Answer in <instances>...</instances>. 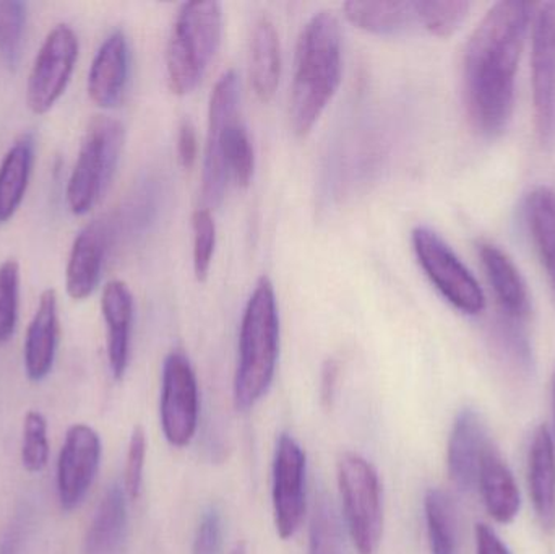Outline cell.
<instances>
[{"instance_id":"obj_28","label":"cell","mask_w":555,"mask_h":554,"mask_svg":"<svg viewBox=\"0 0 555 554\" xmlns=\"http://www.w3.org/2000/svg\"><path fill=\"white\" fill-rule=\"evenodd\" d=\"M28 5L20 0H0V61L16 72L22 61Z\"/></svg>"},{"instance_id":"obj_30","label":"cell","mask_w":555,"mask_h":554,"mask_svg":"<svg viewBox=\"0 0 555 554\" xmlns=\"http://www.w3.org/2000/svg\"><path fill=\"white\" fill-rule=\"evenodd\" d=\"M309 554H345L341 527L332 501L320 497L313 507L309 530Z\"/></svg>"},{"instance_id":"obj_20","label":"cell","mask_w":555,"mask_h":554,"mask_svg":"<svg viewBox=\"0 0 555 554\" xmlns=\"http://www.w3.org/2000/svg\"><path fill=\"white\" fill-rule=\"evenodd\" d=\"M479 256L505 318L524 321L530 314V293L514 260L489 243L479 244Z\"/></svg>"},{"instance_id":"obj_37","label":"cell","mask_w":555,"mask_h":554,"mask_svg":"<svg viewBox=\"0 0 555 554\" xmlns=\"http://www.w3.org/2000/svg\"><path fill=\"white\" fill-rule=\"evenodd\" d=\"M28 511H16L13 519L0 536V554H23L26 536H28Z\"/></svg>"},{"instance_id":"obj_39","label":"cell","mask_w":555,"mask_h":554,"mask_svg":"<svg viewBox=\"0 0 555 554\" xmlns=\"http://www.w3.org/2000/svg\"><path fill=\"white\" fill-rule=\"evenodd\" d=\"M339 364L336 360H326L320 374V399L326 409L332 407L335 400L336 387H338Z\"/></svg>"},{"instance_id":"obj_27","label":"cell","mask_w":555,"mask_h":554,"mask_svg":"<svg viewBox=\"0 0 555 554\" xmlns=\"http://www.w3.org/2000/svg\"><path fill=\"white\" fill-rule=\"evenodd\" d=\"M424 513L430 553L459 554V519L452 498L446 491L433 488L424 498Z\"/></svg>"},{"instance_id":"obj_9","label":"cell","mask_w":555,"mask_h":554,"mask_svg":"<svg viewBox=\"0 0 555 554\" xmlns=\"http://www.w3.org/2000/svg\"><path fill=\"white\" fill-rule=\"evenodd\" d=\"M80 52L77 33L67 23H59L46 36L36 54L26 83V106L36 116H44L64 96Z\"/></svg>"},{"instance_id":"obj_32","label":"cell","mask_w":555,"mask_h":554,"mask_svg":"<svg viewBox=\"0 0 555 554\" xmlns=\"http://www.w3.org/2000/svg\"><path fill=\"white\" fill-rule=\"evenodd\" d=\"M20 309V263L7 259L0 263V344L15 335Z\"/></svg>"},{"instance_id":"obj_13","label":"cell","mask_w":555,"mask_h":554,"mask_svg":"<svg viewBox=\"0 0 555 554\" xmlns=\"http://www.w3.org/2000/svg\"><path fill=\"white\" fill-rule=\"evenodd\" d=\"M534 123L544 146L555 142V2L540 7L533 26Z\"/></svg>"},{"instance_id":"obj_19","label":"cell","mask_w":555,"mask_h":554,"mask_svg":"<svg viewBox=\"0 0 555 554\" xmlns=\"http://www.w3.org/2000/svg\"><path fill=\"white\" fill-rule=\"evenodd\" d=\"M478 487L489 516L499 524L514 523L520 513V490L507 462L491 442L482 455Z\"/></svg>"},{"instance_id":"obj_10","label":"cell","mask_w":555,"mask_h":554,"mask_svg":"<svg viewBox=\"0 0 555 554\" xmlns=\"http://www.w3.org/2000/svg\"><path fill=\"white\" fill-rule=\"evenodd\" d=\"M201 397L197 376L182 351H172L163 364L159 420L169 445L185 448L197 433Z\"/></svg>"},{"instance_id":"obj_38","label":"cell","mask_w":555,"mask_h":554,"mask_svg":"<svg viewBox=\"0 0 555 554\" xmlns=\"http://www.w3.org/2000/svg\"><path fill=\"white\" fill-rule=\"evenodd\" d=\"M178 158L182 168L191 169L198 158V139L194 123L184 117L178 130Z\"/></svg>"},{"instance_id":"obj_5","label":"cell","mask_w":555,"mask_h":554,"mask_svg":"<svg viewBox=\"0 0 555 554\" xmlns=\"http://www.w3.org/2000/svg\"><path fill=\"white\" fill-rule=\"evenodd\" d=\"M221 36V3L214 0L182 3L166 48V77L172 93L184 96L195 90L220 48Z\"/></svg>"},{"instance_id":"obj_11","label":"cell","mask_w":555,"mask_h":554,"mask_svg":"<svg viewBox=\"0 0 555 554\" xmlns=\"http://www.w3.org/2000/svg\"><path fill=\"white\" fill-rule=\"evenodd\" d=\"M103 446L91 426H70L57 459V497L65 513L77 510L100 471Z\"/></svg>"},{"instance_id":"obj_7","label":"cell","mask_w":555,"mask_h":554,"mask_svg":"<svg viewBox=\"0 0 555 554\" xmlns=\"http://www.w3.org/2000/svg\"><path fill=\"white\" fill-rule=\"evenodd\" d=\"M343 513L358 554H375L384 536V503L377 472L358 454L338 462Z\"/></svg>"},{"instance_id":"obj_12","label":"cell","mask_w":555,"mask_h":554,"mask_svg":"<svg viewBox=\"0 0 555 554\" xmlns=\"http://www.w3.org/2000/svg\"><path fill=\"white\" fill-rule=\"evenodd\" d=\"M273 514L280 539L294 537L306 514V454L289 435L278 438L273 461Z\"/></svg>"},{"instance_id":"obj_16","label":"cell","mask_w":555,"mask_h":554,"mask_svg":"<svg viewBox=\"0 0 555 554\" xmlns=\"http://www.w3.org/2000/svg\"><path fill=\"white\" fill-rule=\"evenodd\" d=\"M61 338L59 298L55 289L48 288L39 296L38 308L26 331L23 345L25 373L33 383H41L51 374Z\"/></svg>"},{"instance_id":"obj_33","label":"cell","mask_w":555,"mask_h":554,"mask_svg":"<svg viewBox=\"0 0 555 554\" xmlns=\"http://www.w3.org/2000/svg\"><path fill=\"white\" fill-rule=\"evenodd\" d=\"M194 231V273L198 282H205L210 275L217 249V223L210 208H197L192 215Z\"/></svg>"},{"instance_id":"obj_34","label":"cell","mask_w":555,"mask_h":554,"mask_svg":"<svg viewBox=\"0 0 555 554\" xmlns=\"http://www.w3.org/2000/svg\"><path fill=\"white\" fill-rule=\"evenodd\" d=\"M146 461V435L142 426H135L127 448L124 468V491L129 500H139L143 487V471Z\"/></svg>"},{"instance_id":"obj_17","label":"cell","mask_w":555,"mask_h":554,"mask_svg":"<svg viewBox=\"0 0 555 554\" xmlns=\"http://www.w3.org/2000/svg\"><path fill=\"white\" fill-rule=\"evenodd\" d=\"M488 445L478 413L472 409L462 410L453 423L447 449L450 478L460 491L468 493L478 487L479 468Z\"/></svg>"},{"instance_id":"obj_8","label":"cell","mask_w":555,"mask_h":554,"mask_svg":"<svg viewBox=\"0 0 555 554\" xmlns=\"http://www.w3.org/2000/svg\"><path fill=\"white\" fill-rule=\"evenodd\" d=\"M411 243L421 269L453 308L468 315L485 311L481 285L439 233L427 227L414 228Z\"/></svg>"},{"instance_id":"obj_40","label":"cell","mask_w":555,"mask_h":554,"mask_svg":"<svg viewBox=\"0 0 555 554\" xmlns=\"http://www.w3.org/2000/svg\"><path fill=\"white\" fill-rule=\"evenodd\" d=\"M476 554H511V552L491 527L478 524L476 526Z\"/></svg>"},{"instance_id":"obj_41","label":"cell","mask_w":555,"mask_h":554,"mask_svg":"<svg viewBox=\"0 0 555 554\" xmlns=\"http://www.w3.org/2000/svg\"><path fill=\"white\" fill-rule=\"evenodd\" d=\"M230 554H247L246 543H237V545L234 546L233 552Z\"/></svg>"},{"instance_id":"obj_6","label":"cell","mask_w":555,"mask_h":554,"mask_svg":"<svg viewBox=\"0 0 555 554\" xmlns=\"http://www.w3.org/2000/svg\"><path fill=\"white\" fill-rule=\"evenodd\" d=\"M124 143L126 129L120 120L94 116L88 123L65 191L68 210L75 217L90 214L109 188L122 156Z\"/></svg>"},{"instance_id":"obj_3","label":"cell","mask_w":555,"mask_h":554,"mask_svg":"<svg viewBox=\"0 0 555 554\" xmlns=\"http://www.w3.org/2000/svg\"><path fill=\"white\" fill-rule=\"evenodd\" d=\"M240 77L228 70L211 90L208 107L202 195L207 208L223 201L228 184L249 188L256 169V153L246 126L240 119Z\"/></svg>"},{"instance_id":"obj_29","label":"cell","mask_w":555,"mask_h":554,"mask_svg":"<svg viewBox=\"0 0 555 554\" xmlns=\"http://www.w3.org/2000/svg\"><path fill=\"white\" fill-rule=\"evenodd\" d=\"M472 3L465 0H424L416 2L417 23L437 38L455 35L468 16Z\"/></svg>"},{"instance_id":"obj_35","label":"cell","mask_w":555,"mask_h":554,"mask_svg":"<svg viewBox=\"0 0 555 554\" xmlns=\"http://www.w3.org/2000/svg\"><path fill=\"white\" fill-rule=\"evenodd\" d=\"M518 324L520 322L507 318L501 322L498 334L499 345L512 366L517 368L521 373H530L533 370V355H531L527 335L518 327Z\"/></svg>"},{"instance_id":"obj_1","label":"cell","mask_w":555,"mask_h":554,"mask_svg":"<svg viewBox=\"0 0 555 554\" xmlns=\"http://www.w3.org/2000/svg\"><path fill=\"white\" fill-rule=\"evenodd\" d=\"M531 10V3L518 0L495 3L466 44L463 94L469 120L481 136H501L511 124Z\"/></svg>"},{"instance_id":"obj_15","label":"cell","mask_w":555,"mask_h":554,"mask_svg":"<svg viewBox=\"0 0 555 554\" xmlns=\"http://www.w3.org/2000/svg\"><path fill=\"white\" fill-rule=\"evenodd\" d=\"M130 75V48L126 33H111L94 54L88 72V96L96 106L113 109L126 96Z\"/></svg>"},{"instance_id":"obj_18","label":"cell","mask_w":555,"mask_h":554,"mask_svg":"<svg viewBox=\"0 0 555 554\" xmlns=\"http://www.w3.org/2000/svg\"><path fill=\"white\" fill-rule=\"evenodd\" d=\"M133 311L129 286L120 280L106 283L101 296V312L106 324L107 363L116 381H122L129 368Z\"/></svg>"},{"instance_id":"obj_21","label":"cell","mask_w":555,"mask_h":554,"mask_svg":"<svg viewBox=\"0 0 555 554\" xmlns=\"http://www.w3.org/2000/svg\"><path fill=\"white\" fill-rule=\"evenodd\" d=\"M528 485L534 513L547 532L555 530V448L547 426L534 431L528 454Z\"/></svg>"},{"instance_id":"obj_31","label":"cell","mask_w":555,"mask_h":554,"mask_svg":"<svg viewBox=\"0 0 555 554\" xmlns=\"http://www.w3.org/2000/svg\"><path fill=\"white\" fill-rule=\"evenodd\" d=\"M48 420L38 410L26 413L23 420L22 464L29 474H39L49 462Z\"/></svg>"},{"instance_id":"obj_2","label":"cell","mask_w":555,"mask_h":554,"mask_svg":"<svg viewBox=\"0 0 555 554\" xmlns=\"http://www.w3.org/2000/svg\"><path fill=\"white\" fill-rule=\"evenodd\" d=\"M343 74L341 26L332 12H319L297 39L291 85L289 120L297 137L309 136L338 91Z\"/></svg>"},{"instance_id":"obj_4","label":"cell","mask_w":555,"mask_h":554,"mask_svg":"<svg viewBox=\"0 0 555 554\" xmlns=\"http://www.w3.org/2000/svg\"><path fill=\"white\" fill-rule=\"evenodd\" d=\"M280 357V314L270 279L254 286L244 309L240 331V360L234 376L237 410L253 409L272 386Z\"/></svg>"},{"instance_id":"obj_36","label":"cell","mask_w":555,"mask_h":554,"mask_svg":"<svg viewBox=\"0 0 555 554\" xmlns=\"http://www.w3.org/2000/svg\"><path fill=\"white\" fill-rule=\"evenodd\" d=\"M223 546V516L218 507L205 511L195 533L192 554H220Z\"/></svg>"},{"instance_id":"obj_24","label":"cell","mask_w":555,"mask_h":554,"mask_svg":"<svg viewBox=\"0 0 555 554\" xmlns=\"http://www.w3.org/2000/svg\"><path fill=\"white\" fill-rule=\"evenodd\" d=\"M250 83L257 98L269 103L275 96L281 77V42L275 23L267 15L257 18L250 36Z\"/></svg>"},{"instance_id":"obj_14","label":"cell","mask_w":555,"mask_h":554,"mask_svg":"<svg viewBox=\"0 0 555 554\" xmlns=\"http://www.w3.org/2000/svg\"><path fill=\"white\" fill-rule=\"evenodd\" d=\"M109 243L111 227L106 220L91 221L75 237L65 269V289L74 301H85L96 292Z\"/></svg>"},{"instance_id":"obj_25","label":"cell","mask_w":555,"mask_h":554,"mask_svg":"<svg viewBox=\"0 0 555 554\" xmlns=\"http://www.w3.org/2000/svg\"><path fill=\"white\" fill-rule=\"evenodd\" d=\"M343 9L349 23L372 35H400L417 23L416 2H346Z\"/></svg>"},{"instance_id":"obj_22","label":"cell","mask_w":555,"mask_h":554,"mask_svg":"<svg viewBox=\"0 0 555 554\" xmlns=\"http://www.w3.org/2000/svg\"><path fill=\"white\" fill-rule=\"evenodd\" d=\"M127 494L119 484L111 485L101 498L85 536V553L119 554L127 539Z\"/></svg>"},{"instance_id":"obj_23","label":"cell","mask_w":555,"mask_h":554,"mask_svg":"<svg viewBox=\"0 0 555 554\" xmlns=\"http://www.w3.org/2000/svg\"><path fill=\"white\" fill-rule=\"evenodd\" d=\"M36 142L31 133H23L12 143L0 162V224L9 223L25 201L33 166Z\"/></svg>"},{"instance_id":"obj_26","label":"cell","mask_w":555,"mask_h":554,"mask_svg":"<svg viewBox=\"0 0 555 554\" xmlns=\"http://www.w3.org/2000/svg\"><path fill=\"white\" fill-rule=\"evenodd\" d=\"M525 217H527L531 240L555 293V192L553 189L544 185L534 189L528 195Z\"/></svg>"}]
</instances>
